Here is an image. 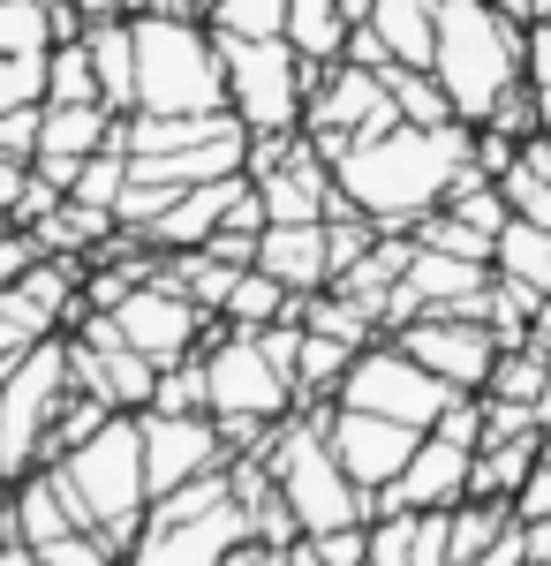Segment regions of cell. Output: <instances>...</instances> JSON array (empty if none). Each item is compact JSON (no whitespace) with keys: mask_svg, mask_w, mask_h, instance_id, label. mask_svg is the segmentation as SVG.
Wrapping results in <instances>:
<instances>
[{"mask_svg":"<svg viewBox=\"0 0 551 566\" xmlns=\"http://www.w3.org/2000/svg\"><path fill=\"white\" fill-rule=\"evenodd\" d=\"M476 159V129L446 122V129H416V122H393L385 136H363L333 159V181L355 212H371L378 227L408 234L424 212L446 205V189Z\"/></svg>","mask_w":551,"mask_h":566,"instance_id":"cell-1","label":"cell"},{"mask_svg":"<svg viewBox=\"0 0 551 566\" xmlns=\"http://www.w3.org/2000/svg\"><path fill=\"white\" fill-rule=\"evenodd\" d=\"M136 106L128 114H219L227 106V69L205 15L181 8H136Z\"/></svg>","mask_w":551,"mask_h":566,"instance_id":"cell-2","label":"cell"},{"mask_svg":"<svg viewBox=\"0 0 551 566\" xmlns=\"http://www.w3.org/2000/svg\"><path fill=\"white\" fill-rule=\"evenodd\" d=\"M521 15L491 8V0H438V53H430V76L446 84L454 114L468 129L521 84Z\"/></svg>","mask_w":551,"mask_h":566,"instance_id":"cell-3","label":"cell"},{"mask_svg":"<svg viewBox=\"0 0 551 566\" xmlns=\"http://www.w3.org/2000/svg\"><path fill=\"white\" fill-rule=\"evenodd\" d=\"M272 469V491L288 499L302 536H325V528H347V522H371V491L340 469L333 438H325V408H295L272 446L257 453Z\"/></svg>","mask_w":551,"mask_h":566,"instance_id":"cell-4","label":"cell"},{"mask_svg":"<svg viewBox=\"0 0 551 566\" xmlns=\"http://www.w3.org/2000/svg\"><path fill=\"white\" fill-rule=\"evenodd\" d=\"M197 355H205V386H212V416L227 453H264L272 431L295 416V378L257 348V333H242V325H212V340Z\"/></svg>","mask_w":551,"mask_h":566,"instance_id":"cell-5","label":"cell"},{"mask_svg":"<svg viewBox=\"0 0 551 566\" xmlns=\"http://www.w3.org/2000/svg\"><path fill=\"white\" fill-rule=\"evenodd\" d=\"M61 476L76 491L84 522L114 544V559H128L136 528L152 514V483H144V431L136 416H106V431L84 438L76 453H61Z\"/></svg>","mask_w":551,"mask_h":566,"instance_id":"cell-6","label":"cell"},{"mask_svg":"<svg viewBox=\"0 0 551 566\" xmlns=\"http://www.w3.org/2000/svg\"><path fill=\"white\" fill-rule=\"evenodd\" d=\"M69 392H76L69 333H45L8 363V378H0V483H15L23 469L45 461V431H53Z\"/></svg>","mask_w":551,"mask_h":566,"instance_id":"cell-7","label":"cell"},{"mask_svg":"<svg viewBox=\"0 0 551 566\" xmlns=\"http://www.w3.org/2000/svg\"><path fill=\"white\" fill-rule=\"evenodd\" d=\"M219 69H227V114L250 136L302 129V106H310V76L318 69L288 39H219Z\"/></svg>","mask_w":551,"mask_h":566,"instance_id":"cell-8","label":"cell"},{"mask_svg":"<svg viewBox=\"0 0 551 566\" xmlns=\"http://www.w3.org/2000/svg\"><path fill=\"white\" fill-rule=\"evenodd\" d=\"M333 400H340V408L393 416V423H408V431H430V423L446 416L454 386H446V378H430V370L401 348V340H371V348L347 363V378H340Z\"/></svg>","mask_w":551,"mask_h":566,"instance_id":"cell-9","label":"cell"},{"mask_svg":"<svg viewBox=\"0 0 551 566\" xmlns=\"http://www.w3.org/2000/svg\"><path fill=\"white\" fill-rule=\"evenodd\" d=\"M106 317H114V333H122L128 348L144 355V363H159V370H167V363H181V355H197L205 340H212V325H219L212 310H197V303H189V295L167 280V272L136 280V287H128V295L106 310Z\"/></svg>","mask_w":551,"mask_h":566,"instance_id":"cell-10","label":"cell"},{"mask_svg":"<svg viewBox=\"0 0 551 566\" xmlns=\"http://www.w3.org/2000/svg\"><path fill=\"white\" fill-rule=\"evenodd\" d=\"M424 363L430 378H446L454 392H484L491 386V363H499V333L484 317H454V310H430V317H408L401 333H385Z\"/></svg>","mask_w":551,"mask_h":566,"instance_id":"cell-11","label":"cell"},{"mask_svg":"<svg viewBox=\"0 0 551 566\" xmlns=\"http://www.w3.org/2000/svg\"><path fill=\"white\" fill-rule=\"evenodd\" d=\"M242 544H257L250 506L227 499V506L197 514V522H152V514H144V528H136V544H128L122 566H219L227 552H242Z\"/></svg>","mask_w":551,"mask_h":566,"instance_id":"cell-12","label":"cell"},{"mask_svg":"<svg viewBox=\"0 0 551 566\" xmlns=\"http://www.w3.org/2000/svg\"><path fill=\"white\" fill-rule=\"evenodd\" d=\"M136 431H144V483H152V499L174 491V483H189V476H205V469H227L219 416H167V408H144Z\"/></svg>","mask_w":551,"mask_h":566,"instance_id":"cell-13","label":"cell"},{"mask_svg":"<svg viewBox=\"0 0 551 566\" xmlns=\"http://www.w3.org/2000/svg\"><path fill=\"white\" fill-rule=\"evenodd\" d=\"M325 438H333L340 469L378 499L385 483L408 469V453H416L424 431H408V423H393V416H371V408H340V400H325Z\"/></svg>","mask_w":551,"mask_h":566,"instance_id":"cell-14","label":"cell"},{"mask_svg":"<svg viewBox=\"0 0 551 566\" xmlns=\"http://www.w3.org/2000/svg\"><path fill=\"white\" fill-rule=\"evenodd\" d=\"M468 469H476L468 446L424 431V438H416V453H408V469L371 499V514H446V506H461V499H468Z\"/></svg>","mask_w":551,"mask_h":566,"instance_id":"cell-15","label":"cell"},{"mask_svg":"<svg viewBox=\"0 0 551 566\" xmlns=\"http://www.w3.org/2000/svg\"><path fill=\"white\" fill-rule=\"evenodd\" d=\"M257 272H272V280H280V287H295V295L333 287L325 219H302V227H264V234H257Z\"/></svg>","mask_w":551,"mask_h":566,"instance_id":"cell-16","label":"cell"},{"mask_svg":"<svg viewBox=\"0 0 551 566\" xmlns=\"http://www.w3.org/2000/svg\"><path fill=\"white\" fill-rule=\"evenodd\" d=\"M537 461H544V431H521V438H491V446H476L468 499H499V506H513V499H521V483L537 476Z\"/></svg>","mask_w":551,"mask_h":566,"instance_id":"cell-17","label":"cell"},{"mask_svg":"<svg viewBox=\"0 0 551 566\" xmlns=\"http://www.w3.org/2000/svg\"><path fill=\"white\" fill-rule=\"evenodd\" d=\"M363 23L378 31V45L393 53V61L430 69V53H438V0H378Z\"/></svg>","mask_w":551,"mask_h":566,"instance_id":"cell-18","label":"cell"},{"mask_svg":"<svg viewBox=\"0 0 551 566\" xmlns=\"http://www.w3.org/2000/svg\"><path fill=\"white\" fill-rule=\"evenodd\" d=\"M84 45H91V69H98V98L114 114H128L136 106V31H128V15L84 23Z\"/></svg>","mask_w":551,"mask_h":566,"instance_id":"cell-19","label":"cell"},{"mask_svg":"<svg viewBox=\"0 0 551 566\" xmlns=\"http://www.w3.org/2000/svg\"><path fill=\"white\" fill-rule=\"evenodd\" d=\"M280 317H302V295H295V287H280L272 272L242 264V272H235V287H227V303H219V325L264 333V325H280Z\"/></svg>","mask_w":551,"mask_h":566,"instance_id":"cell-20","label":"cell"},{"mask_svg":"<svg viewBox=\"0 0 551 566\" xmlns=\"http://www.w3.org/2000/svg\"><path fill=\"white\" fill-rule=\"evenodd\" d=\"M114 129H122V114H114V106H45L39 151H53V159H91V151H106V144H114Z\"/></svg>","mask_w":551,"mask_h":566,"instance_id":"cell-21","label":"cell"},{"mask_svg":"<svg viewBox=\"0 0 551 566\" xmlns=\"http://www.w3.org/2000/svg\"><path fill=\"white\" fill-rule=\"evenodd\" d=\"M491 272L537 287V295H551V227H537V219H507L499 242H491Z\"/></svg>","mask_w":551,"mask_h":566,"instance_id":"cell-22","label":"cell"},{"mask_svg":"<svg viewBox=\"0 0 551 566\" xmlns=\"http://www.w3.org/2000/svg\"><path fill=\"white\" fill-rule=\"evenodd\" d=\"M363 348H347V340H333V333H310L302 325V348H295V408H325L340 392V378H347V363H355Z\"/></svg>","mask_w":551,"mask_h":566,"instance_id":"cell-23","label":"cell"},{"mask_svg":"<svg viewBox=\"0 0 551 566\" xmlns=\"http://www.w3.org/2000/svg\"><path fill=\"white\" fill-rule=\"evenodd\" d=\"M347 15H340V0H288V45H295L310 69H333L340 53H347Z\"/></svg>","mask_w":551,"mask_h":566,"instance_id":"cell-24","label":"cell"},{"mask_svg":"<svg viewBox=\"0 0 551 566\" xmlns=\"http://www.w3.org/2000/svg\"><path fill=\"white\" fill-rule=\"evenodd\" d=\"M378 76H385V91H393V106H401V122H416V129H446V122H461V114H454V98H446V84H438L430 69L385 61Z\"/></svg>","mask_w":551,"mask_h":566,"instance_id":"cell-25","label":"cell"},{"mask_svg":"<svg viewBox=\"0 0 551 566\" xmlns=\"http://www.w3.org/2000/svg\"><path fill=\"white\" fill-rule=\"evenodd\" d=\"M45 106H106L84 39H53L45 45Z\"/></svg>","mask_w":551,"mask_h":566,"instance_id":"cell-26","label":"cell"},{"mask_svg":"<svg viewBox=\"0 0 551 566\" xmlns=\"http://www.w3.org/2000/svg\"><path fill=\"white\" fill-rule=\"evenodd\" d=\"M491 400H521V408H537L551 392V363L537 340H521V348H499V363H491Z\"/></svg>","mask_w":551,"mask_h":566,"instance_id":"cell-27","label":"cell"},{"mask_svg":"<svg viewBox=\"0 0 551 566\" xmlns=\"http://www.w3.org/2000/svg\"><path fill=\"white\" fill-rule=\"evenodd\" d=\"M205 23L219 39H288V0H212Z\"/></svg>","mask_w":551,"mask_h":566,"instance_id":"cell-28","label":"cell"},{"mask_svg":"<svg viewBox=\"0 0 551 566\" xmlns=\"http://www.w3.org/2000/svg\"><path fill=\"white\" fill-rule=\"evenodd\" d=\"M408 234H416L424 250H446V258H476V264H491V242H499V234L468 227V219H461V212H446V205H438V212H424L416 227H408Z\"/></svg>","mask_w":551,"mask_h":566,"instance_id":"cell-29","label":"cell"},{"mask_svg":"<svg viewBox=\"0 0 551 566\" xmlns=\"http://www.w3.org/2000/svg\"><path fill=\"white\" fill-rule=\"evenodd\" d=\"M128 189V151L122 144H106V151H91L84 167H76V181H69V197L76 205H91V212H114Z\"/></svg>","mask_w":551,"mask_h":566,"instance_id":"cell-30","label":"cell"},{"mask_svg":"<svg viewBox=\"0 0 551 566\" xmlns=\"http://www.w3.org/2000/svg\"><path fill=\"white\" fill-rule=\"evenodd\" d=\"M152 408H167V416H212V386H205V355H181L159 370V386H152Z\"/></svg>","mask_w":551,"mask_h":566,"instance_id":"cell-31","label":"cell"},{"mask_svg":"<svg viewBox=\"0 0 551 566\" xmlns=\"http://www.w3.org/2000/svg\"><path fill=\"white\" fill-rule=\"evenodd\" d=\"M106 416H122V408H106V400H91V392H69L61 416H53V431H45V461H61V453H76L84 438H98Z\"/></svg>","mask_w":551,"mask_h":566,"instance_id":"cell-32","label":"cell"},{"mask_svg":"<svg viewBox=\"0 0 551 566\" xmlns=\"http://www.w3.org/2000/svg\"><path fill=\"white\" fill-rule=\"evenodd\" d=\"M53 45V0H0V53H45Z\"/></svg>","mask_w":551,"mask_h":566,"instance_id":"cell-33","label":"cell"},{"mask_svg":"<svg viewBox=\"0 0 551 566\" xmlns=\"http://www.w3.org/2000/svg\"><path fill=\"white\" fill-rule=\"evenodd\" d=\"M363 566H416V514H371V559Z\"/></svg>","mask_w":551,"mask_h":566,"instance_id":"cell-34","label":"cell"},{"mask_svg":"<svg viewBox=\"0 0 551 566\" xmlns=\"http://www.w3.org/2000/svg\"><path fill=\"white\" fill-rule=\"evenodd\" d=\"M39 258H45L39 234H31V227H15V219H0V287H15Z\"/></svg>","mask_w":551,"mask_h":566,"instance_id":"cell-35","label":"cell"},{"mask_svg":"<svg viewBox=\"0 0 551 566\" xmlns=\"http://www.w3.org/2000/svg\"><path fill=\"white\" fill-rule=\"evenodd\" d=\"M310 544H318V559H325V566H363V559H371V522L325 528V536H310Z\"/></svg>","mask_w":551,"mask_h":566,"instance_id":"cell-36","label":"cell"},{"mask_svg":"<svg viewBox=\"0 0 551 566\" xmlns=\"http://www.w3.org/2000/svg\"><path fill=\"white\" fill-rule=\"evenodd\" d=\"M39 122H45V106H8V114H0V151L39 159Z\"/></svg>","mask_w":551,"mask_h":566,"instance_id":"cell-37","label":"cell"},{"mask_svg":"<svg viewBox=\"0 0 551 566\" xmlns=\"http://www.w3.org/2000/svg\"><path fill=\"white\" fill-rule=\"evenodd\" d=\"M521 84L529 91L551 84V15H537V23L521 31Z\"/></svg>","mask_w":551,"mask_h":566,"instance_id":"cell-38","label":"cell"},{"mask_svg":"<svg viewBox=\"0 0 551 566\" xmlns=\"http://www.w3.org/2000/svg\"><path fill=\"white\" fill-rule=\"evenodd\" d=\"M23 189H31V159L0 151V219H15V205H23Z\"/></svg>","mask_w":551,"mask_h":566,"instance_id":"cell-39","label":"cell"},{"mask_svg":"<svg viewBox=\"0 0 551 566\" xmlns=\"http://www.w3.org/2000/svg\"><path fill=\"white\" fill-rule=\"evenodd\" d=\"M476 566H529V536H521V514L499 528V544H491V552H484Z\"/></svg>","mask_w":551,"mask_h":566,"instance_id":"cell-40","label":"cell"},{"mask_svg":"<svg viewBox=\"0 0 551 566\" xmlns=\"http://www.w3.org/2000/svg\"><path fill=\"white\" fill-rule=\"evenodd\" d=\"M23 348H31V325H23V317L8 310V295H0V363H8V355H23Z\"/></svg>","mask_w":551,"mask_h":566,"instance_id":"cell-41","label":"cell"},{"mask_svg":"<svg viewBox=\"0 0 551 566\" xmlns=\"http://www.w3.org/2000/svg\"><path fill=\"white\" fill-rule=\"evenodd\" d=\"M264 566H325V559H318V544H310V536H295V544L264 552Z\"/></svg>","mask_w":551,"mask_h":566,"instance_id":"cell-42","label":"cell"},{"mask_svg":"<svg viewBox=\"0 0 551 566\" xmlns=\"http://www.w3.org/2000/svg\"><path fill=\"white\" fill-rule=\"evenodd\" d=\"M0 566H45V559H39V544L15 536V544H0Z\"/></svg>","mask_w":551,"mask_h":566,"instance_id":"cell-43","label":"cell"},{"mask_svg":"<svg viewBox=\"0 0 551 566\" xmlns=\"http://www.w3.org/2000/svg\"><path fill=\"white\" fill-rule=\"evenodd\" d=\"M219 566H264V544H242V552H227Z\"/></svg>","mask_w":551,"mask_h":566,"instance_id":"cell-44","label":"cell"},{"mask_svg":"<svg viewBox=\"0 0 551 566\" xmlns=\"http://www.w3.org/2000/svg\"><path fill=\"white\" fill-rule=\"evenodd\" d=\"M371 8H378V0H340V15H347V23H363Z\"/></svg>","mask_w":551,"mask_h":566,"instance_id":"cell-45","label":"cell"},{"mask_svg":"<svg viewBox=\"0 0 551 566\" xmlns=\"http://www.w3.org/2000/svg\"><path fill=\"white\" fill-rule=\"evenodd\" d=\"M537 129H544V136H551V84H544V91H537Z\"/></svg>","mask_w":551,"mask_h":566,"instance_id":"cell-46","label":"cell"},{"mask_svg":"<svg viewBox=\"0 0 551 566\" xmlns=\"http://www.w3.org/2000/svg\"><path fill=\"white\" fill-rule=\"evenodd\" d=\"M544 461H551V438H544Z\"/></svg>","mask_w":551,"mask_h":566,"instance_id":"cell-47","label":"cell"},{"mask_svg":"<svg viewBox=\"0 0 551 566\" xmlns=\"http://www.w3.org/2000/svg\"><path fill=\"white\" fill-rule=\"evenodd\" d=\"M114 566H122V559H114Z\"/></svg>","mask_w":551,"mask_h":566,"instance_id":"cell-48","label":"cell"}]
</instances>
